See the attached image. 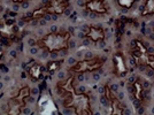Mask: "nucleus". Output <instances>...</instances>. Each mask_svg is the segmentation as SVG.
<instances>
[{
	"label": "nucleus",
	"mask_w": 154,
	"mask_h": 115,
	"mask_svg": "<svg viewBox=\"0 0 154 115\" xmlns=\"http://www.w3.org/2000/svg\"><path fill=\"white\" fill-rule=\"evenodd\" d=\"M70 32L67 30H58L45 35L43 38L37 42L40 48L46 50L48 52H58L63 51L69 47L70 42Z\"/></svg>",
	"instance_id": "1"
},
{
	"label": "nucleus",
	"mask_w": 154,
	"mask_h": 115,
	"mask_svg": "<svg viewBox=\"0 0 154 115\" xmlns=\"http://www.w3.org/2000/svg\"><path fill=\"white\" fill-rule=\"evenodd\" d=\"M62 104L66 108H72L75 110V113L78 115L93 114V112L91 109L90 98L84 93L75 95V92H72L70 95L62 98Z\"/></svg>",
	"instance_id": "2"
},
{
	"label": "nucleus",
	"mask_w": 154,
	"mask_h": 115,
	"mask_svg": "<svg viewBox=\"0 0 154 115\" xmlns=\"http://www.w3.org/2000/svg\"><path fill=\"white\" fill-rule=\"evenodd\" d=\"M130 54L137 66L139 67H149L154 70V55L151 54L146 46L140 40H135L131 44Z\"/></svg>",
	"instance_id": "3"
},
{
	"label": "nucleus",
	"mask_w": 154,
	"mask_h": 115,
	"mask_svg": "<svg viewBox=\"0 0 154 115\" xmlns=\"http://www.w3.org/2000/svg\"><path fill=\"white\" fill-rule=\"evenodd\" d=\"M69 7V0H50L44 7L33 11L29 20H37L45 17L46 15H61Z\"/></svg>",
	"instance_id": "4"
},
{
	"label": "nucleus",
	"mask_w": 154,
	"mask_h": 115,
	"mask_svg": "<svg viewBox=\"0 0 154 115\" xmlns=\"http://www.w3.org/2000/svg\"><path fill=\"white\" fill-rule=\"evenodd\" d=\"M106 59L103 57H94L90 59H85L82 61H78L77 64L71 66L69 71L72 75H81L85 73H92V71L99 70L103 66Z\"/></svg>",
	"instance_id": "5"
},
{
	"label": "nucleus",
	"mask_w": 154,
	"mask_h": 115,
	"mask_svg": "<svg viewBox=\"0 0 154 115\" xmlns=\"http://www.w3.org/2000/svg\"><path fill=\"white\" fill-rule=\"evenodd\" d=\"M29 97H30V88L26 85L21 88L17 95L11 98L7 102V114H21L26 107Z\"/></svg>",
	"instance_id": "6"
},
{
	"label": "nucleus",
	"mask_w": 154,
	"mask_h": 115,
	"mask_svg": "<svg viewBox=\"0 0 154 115\" xmlns=\"http://www.w3.org/2000/svg\"><path fill=\"white\" fill-rule=\"evenodd\" d=\"M105 96L107 98V100L109 101V114L113 115H122L124 113V106L122 105V102L117 99V97L113 93V91L109 89V86L105 88Z\"/></svg>",
	"instance_id": "7"
},
{
	"label": "nucleus",
	"mask_w": 154,
	"mask_h": 115,
	"mask_svg": "<svg viewBox=\"0 0 154 115\" xmlns=\"http://www.w3.org/2000/svg\"><path fill=\"white\" fill-rule=\"evenodd\" d=\"M39 113L40 114H58V109L55 107L51 96L43 95L38 101Z\"/></svg>",
	"instance_id": "8"
},
{
	"label": "nucleus",
	"mask_w": 154,
	"mask_h": 115,
	"mask_svg": "<svg viewBox=\"0 0 154 115\" xmlns=\"http://www.w3.org/2000/svg\"><path fill=\"white\" fill-rule=\"evenodd\" d=\"M84 7L86 11L98 15H105L108 13V6L106 4V0H89L85 2Z\"/></svg>",
	"instance_id": "9"
},
{
	"label": "nucleus",
	"mask_w": 154,
	"mask_h": 115,
	"mask_svg": "<svg viewBox=\"0 0 154 115\" xmlns=\"http://www.w3.org/2000/svg\"><path fill=\"white\" fill-rule=\"evenodd\" d=\"M74 76H70L67 79H63L57 84V92L61 98L70 95L74 92Z\"/></svg>",
	"instance_id": "10"
},
{
	"label": "nucleus",
	"mask_w": 154,
	"mask_h": 115,
	"mask_svg": "<svg viewBox=\"0 0 154 115\" xmlns=\"http://www.w3.org/2000/svg\"><path fill=\"white\" fill-rule=\"evenodd\" d=\"M85 36L94 42V43H98V42H103L105 40V30L100 26H88V29H86V33Z\"/></svg>",
	"instance_id": "11"
},
{
	"label": "nucleus",
	"mask_w": 154,
	"mask_h": 115,
	"mask_svg": "<svg viewBox=\"0 0 154 115\" xmlns=\"http://www.w3.org/2000/svg\"><path fill=\"white\" fill-rule=\"evenodd\" d=\"M113 66H114V73L117 76H124L127 74V66L124 62V58L121 53H116L114 55Z\"/></svg>",
	"instance_id": "12"
},
{
	"label": "nucleus",
	"mask_w": 154,
	"mask_h": 115,
	"mask_svg": "<svg viewBox=\"0 0 154 115\" xmlns=\"http://www.w3.org/2000/svg\"><path fill=\"white\" fill-rule=\"evenodd\" d=\"M131 92L138 101H143L145 99V91L143 88V84L137 79L132 83V88H131Z\"/></svg>",
	"instance_id": "13"
},
{
	"label": "nucleus",
	"mask_w": 154,
	"mask_h": 115,
	"mask_svg": "<svg viewBox=\"0 0 154 115\" xmlns=\"http://www.w3.org/2000/svg\"><path fill=\"white\" fill-rule=\"evenodd\" d=\"M29 75L33 81H38L42 76V64H33L29 69Z\"/></svg>",
	"instance_id": "14"
},
{
	"label": "nucleus",
	"mask_w": 154,
	"mask_h": 115,
	"mask_svg": "<svg viewBox=\"0 0 154 115\" xmlns=\"http://www.w3.org/2000/svg\"><path fill=\"white\" fill-rule=\"evenodd\" d=\"M154 14V0H146L143 11H141V15L143 16H147V15H153Z\"/></svg>",
	"instance_id": "15"
},
{
	"label": "nucleus",
	"mask_w": 154,
	"mask_h": 115,
	"mask_svg": "<svg viewBox=\"0 0 154 115\" xmlns=\"http://www.w3.org/2000/svg\"><path fill=\"white\" fill-rule=\"evenodd\" d=\"M137 0H117V4L119 6L122 7V8H125V9H129L135 5V2Z\"/></svg>",
	"instance_id": "16"
},
{
	"label": "nucleus",
	"mask_w": 154,
	"mask_h": 115,
	"mask_svg": "<svg viewBox=\"0 0 154 115\" xmlns=\"http://www.w3.org/2000/svg\"><path fill=\"white\" fill-rule=\"evenodd\" d=\"M47 67H48V70L50 71H55L60 67V64L57 62V61H53V62H50Z\"/></svg>",
	"instance_id": "17"
},
{
	"label": "nucleus",
	"mask_w": 154,
	"mask_h": 115,
	"mask_svg": "<svg viewBox=\"0 0 154 115\" xmlns=\"http://www.w3.org/2000/svg\"><path fill=\"white\" fill-rule=\"evenodd\" d=\"M13 2H15V4H22V2H26V1H28V0H12Z\"/></svg>",
	"instance_id": "18"
},
{
	"label": "nucleus",
	"mask_w": 154,
	"mask_h": 115,
	"mask_svg": "<svg viewBox=\"0 0 154 115\" xmlns=\"http://www.w3.org/2000/svg\"><path fill=\"white\" fill-rule=\"evenodd\" d=\"M2 58H4V52H2V51H0V61L2 60Z\"/></svg>",
	"instance_id": "19"
}]
</instances>
